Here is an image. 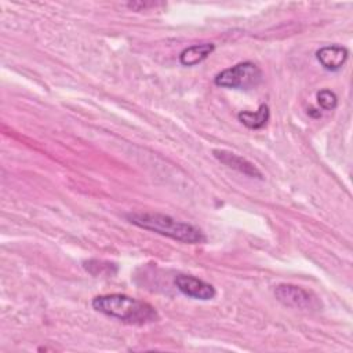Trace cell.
Wrapping results in <instances>:
<instances>
[{"instance_id": "6da1fadb", "label": "cell", "mask_w": 353, "mask_h": 353, "mask_svg": "<svg viewBox=\"0 0 353 353\" xmlns=\"http://www.w3.org/2000/svg\"><path fill=\"white\" fill-rule=\"evenodd\" d=\"M127 221L141 229L170 237L185 244H201L207 237L197 226L178 221L170 215L160 212H130Z\"/></svg>"}, {"instance_id": "7a4b0ae2", "label": "cell", "mask_w": 353, "mask_h": 353, "mask_svg": "<svg viewBox=\"0 0 353 353\" xmlns=\"http://www.w3.org/2000/svg\"><path fill=\"white\" fill-rule=\"evenodd\" d=\"M91 305L97 312L128 324L143 325L157 321L159 319V314L152 305L124 294L98 295L92 299Z\"/></svg>"}, {"instance_id": "3957f363", "label": "cell", "mask_w": 353, "mask_h": 353, "mask_svg": "<svg viewBox=\"0 0 353 353\" xmlns=\"http://www.w3.org/2000/svg\"><path fill=\"white\" fill-rule=\"evenodd\" d=\"M262 81V70L254 62L245 61L219 72L214 83L218 87L234 90H252Z\"/></svg>"}, {"instance_id": "277c9868", "label": "cell", "mask_w": 353, "mask_h": 353, "mask_svg": "<svg viewBox=\"0 0 353 353\" xmlns=\"http://www.w3.org/2000/svg\"><path fill=\"white\" fill-rule=\"evenodd\" d=\"M276 299L287 307L299 310H319L321 301L319 296L306 288L295 284H279L274 288Z\"/></svg>"}, {"instance_id": "5b68a950", "label": "cell", "mask_w": 353, "mask_h": 353, "mask_svg": "<svg viewBox=\"0 0 353 353\" xmlns=\"http://www.w3.org/2000/svg\"><path fill=\"white\" fill-rule=\"evenodd\" d=\"M174 283L183 295L193 299L210 301L216 294L212 284L190 274H176L174 279Z\"/></svg>"}, {"instance_id": "8992f818", "label": "cell", "mask_w": 353, "mask_h": 353, "mask_svg": "<svg viewBox=\"0 0 353 353\" xmlns=\"http://www.w3.org/2000/svg\"><path fill=\"white\" fill-rule=\"evenodd\" d=\"M212 154L216 160H219L222 164L228 165L229 168H233L250 178H256V179H263L262 172L247 159L232 153L229 150H223V149H214Z\"/></svg>"}, {"instance_id": "52a82bcc", "label": "cell", "mask_w": 353, "mask_h": 353, "mask_svg": "<svg viewBox=\"0 0 353 353\" xmlns=\"http://www.w3.org/2000/svg\"><path fill=\"white\" fill-rule=\"evenodd\" d=\"M349 57V51L346 47L339 44L324 46L316 52V58L320 65L330 72H336L343 68Z\"/></svg>"}, {"instance_id": "ba28073f", "label": "cell", "mask_w": 353, "mask_h": 353, "mask_svg": "<svg viewBox=\"0 0 353 353\" xmlns=\"http://www.w3.org/2000/svg\"><path fill=\"white\" fill-rule=\"evenodd\" d=\"M215 50V46L212 43H203V44H193L190 47H186L179 54V62L183 66H194L201 63L204 59H207Z\"/></svg>"}, {"instance_id": "9c48e42d", "label": "cell", "mask_w": 353, "mask_h": 353, "mask_svg": "<svg viewBox=\"0 0 353 353\" xmlns=\"http://www.w3.org/2000/svg\"><path fill=\"white\" fill-rule=\"evenodd\" d=\"M269 117H270V112H269V106L266 103H261L258 110H255V112L243 110L237 114L239 121L250 130L263 128L268 124Z\"/></svg>"}, {"instance_id": "30bf717a", "label": "cell", "mask_w": 353, "mask_h": 353, "mask_svg": "<svg viewBox=\"0 0 353 353\" xmlns=\"http://www.w3.org/2000/svg\"><path fill=\"white\" fill-rule=\"evenodd\" d=\"M317 103L323 110H334L338 105V98L331 90L323 88L317 92Z\"/></svg>"}, {"instance_id": "8fae6325", "label": "cell", "mask_w": 353, "mask_h": 353, "mask_svg": "<svg viewBox=\"0 0 353 353\" xmlns=\"http://www.w3.org/2000/svg\"><path fill=\"white\" fill-rule=\"evenodd\" d=\"M307 114H310L312 117H320V116H321L320 110H316V109H313V108H310V109L307 110Z\"/></svg>"}]
</instances>
